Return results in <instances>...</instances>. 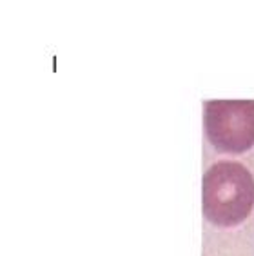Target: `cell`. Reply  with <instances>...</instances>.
Here are the masks:
<instances>
[{
	"mask_svg": "<svg viewBox=\"0 0 254 256\" xmlns=\"http://www.w3.org/2000/svg\"><path fill=\"white\" fill-rule=\"evenodd\" d=\"M209 142L224 153H244L254 146V100H209L204 109Z\"/></svg>",
	"mask_w": 254,
	"mask_h": 256,
	"instance_id": "7a4b0ae2",
	"label": "cell"
},
{
	"mask_svg": "<svg viewBox=\"0 0 254 256\" xmlns=\"http://www.w3.org/2000/svg\"><path fill=\"white\" fill-rule=\"evenodd\" d=\"M204 214L212 226L234 227L254 207V178L240 162H218L207 169L202 186Z\"/></svg>",
	"mask_w": 254,
	"mask_h": 256,
	"instance_id": "6da1fadb",
	"label": "cell"
}]
</instances>
